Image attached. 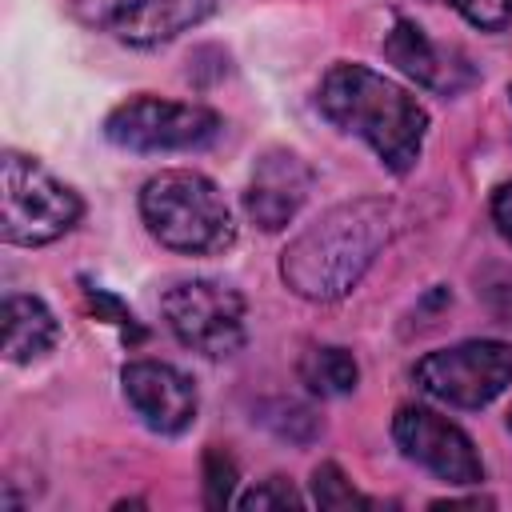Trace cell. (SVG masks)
Wrapping results in <instances>:
<instances>
[{"mask_svg":"<svg viewBox=\"0 0 512 512\" xmlns=\"http://www.w3.org/2000/svg\"><path fill=\"white\" fill-rule=\"evenodd\" d=\"M392 228L396 208L384 196H356L332 204L288 240V248L280 252V276L300 300H344L364 280L380 248L392 240Z\"/></svg>","mask_w":512,"mask_h":512,"instance_id":"cell-1","label":"cell"},{"mask_svg":"<svg viewBox=\"0 0 512 512\" xmlns=\"http://www.w3.org/2000/svg\"><path fill=\"white\" fill-rule=\"evenodd\" d=\"M316 108L340 132L360 136L392 176H408L416 168L428 136V112L392 76L340 60L320 76Z\"/></svg>","mask_w":512,"mask_h":512,"instance_id":"cell-2","label":"cell"},{"mask_svg":"<svg viewBox=\"0 0 512 512\" xmlns=\"http://www.w3.org/2000/svg\"><path fill=\"white\" fill-rule=\"evenodd\" d=\"M148 232L184 256H216L236 244V220L224 192L192 168H164L140 188Z\"/></svg>","mask_w":512,"mask_h":512,"instance_id":"cell-3","label":"cell"},{"mask_svg":"<svg viewBox=\"0 0 512 512\" xmlns=\"http://www.w3.org/2000/svg\"><path fill=\"white\" fill-rule=\"evenodd\" d=\"M0 172H4V216H0L4 244L40 248L64 236L80 220L84 212L80 196L64 180H56L40 160L24 152H4Z\"/></svg>","mask_w":512,"mask_h":512,"instance_id":"cell-4","label":"cell"},{"mask_svg":"<svg viewBox=\"0 0 512 512\" xmlns=\"http://www.w3.org/2000/svg\"><path fill=\"white\" fill-rule=\"evenodd\" d=\"M160 312L172 336L208 360H224L244 348V296L224 280L212 276L172 280L160 292Z\"/></svg>","mask_w":512,"mask_h":512,"instance_id":"cell-5","label":"cell"},{"mask_svg":"<svg viewBox=\"0 0 512 512\" xmlns=\"http://www.w3.org/2000/svg\"><path fill=\"white\" fill-rule=\"evenodd\" d=\"M224 132L220 112L192 100H164V96H128L104 120V136L128 152H196L216 144Z\"/></svg>","mask_w":512,"mask_h":512,"instance_id":"cell-6","label":"cell"},{"mask_svg":"<svg viewBox=\"0 0 512 512\" xmlns=\"http://www.w3.org/2000/svg\"><path fill=\"white\" fill-rule=\"evenodd\" d=\"M416 384L440 404L484 408L512 384V344L504 340H460L436 348L416 364Z\"/></svg>","mask_w":512,"mask_h":512,"instance_id":"cell-7","label":"cell"},{"mask_svg":"<svg viewBox=\"0 0 512 512\" xmlns=\"http://www.w3.org/2000/svg\"><path fill=\"white\" fill-rule=\"evenodd\" d=\"M212 8L216 0H68V12L84 28L132 48L168 44L180 32L204 24Z\"/></svg>","mask_w":512,"mask_h":512,"instance_id":"cell-8","label":"cell"},{"mask_svg":"<svg viewBox=\"0 0 512 512\" xmlns=\"http://www.w3.org/2000/svg\"><path fill=\"white\" fill-rule=\"evenodd\" d=\"M392 440H396V448L412 464H420L424 472H432L444 484L468 488V484H480L484 480V460H480L472 436L460 424H452L448 416H440V412H432L424 404L396 408V416H392Z\"/></svg>","mask_w":512,"mask_h":512,"instance_id":"cell-9","label":"cell"},{"mask_svg":"<svg viewBox=\"0 0 512 512\" xmlns=\"http://www.w3.org/2000/svg\"><path fill=\"white\" fill-rule=\"evenodd\" d=\"M120 388H124L128 408L140 416V424L160 432V436H180L196 420V408H200L196 384L180 368H172L164 360H132V364H124Z\"/></svg>","mask_w":512,"mask_h":512,"instance_id":"cell-10","label":"cell"},{"mask_svg":"<svg viewBox=\"0 0 512 512\" xmlns=\"http://www.w3.org/2000/svg\"><path fill=\"white\" fill-rule=\"evenodd\" d=\"M312 192V168L292 148H268L256 156L248 188H244V212L256 228L280 232L296 220Z\"/></svg>","mask_w":512,"mask_h":512,"instance_id":"cell-11","label":"cell"},{"mask_svg":"<svg viewBox=\"0 0 512 512\" xmlns=\"http://www.w3.org/2000/svg\"><path fill=\"white\" fill-rule=\"evenodd\" d=\"M384 56L420 88L440 92V96H456L460 88H468L476 80V68L468 64L464 52L436 44L416 20H396L384 36Z\"/></svg>","mask_w":512,"mask_h":512,"instance_id":"cell-12","label":"cell"},{"mask_svg":"<svg viewBox=\"0 0 512 512\" xmlns=\"http://www.w3.org/2000/svg\"><path fill=\"white\" fill-rule=\"evenodd\" d=\"M60 340V320L40 296L12 292L4 300V356L12 364H32L44 352H52Z\"/></svg>","mask_w":512,"mask_h":512,"instance_id":"cell-13","label":"cell"},{"mask_svg":"<svg viewBox=\"0 0 512 512\" xmlns=\"http://www.w3.org/2000/svg\"><path fill=\"white\" fill-rule=\"evenodd\" d=\"M300 380L312 396H348L360 384V364L340 344H320L300 356Z\"/></svg>","mask_w":512,"mask_h":512,"instance_id":"cell-14","label":"cell"},{"mask_svg":"<svg viewBox=\"0 0 512 512\" xmlns=\"http://www.w3.org/2000/svg\"><path fill=\"white\" fill-rule=\"evenodd\" d=\"M312 504L328 508V512H352V508H372V500L364 492L352 488V480L340 472V464L324 460L312 468Z\"/></svg>","mask_w":512,"mask_h":512,"instance_id":"cell-15","label":"cell"},{"mask_svg":"<svg viewBox=\"0 0 512 512\" xmlns=\"http://www.w3.org/2000/svg\"><path fill=\"white\" fill-rule=\"evenodd\" d=\"M268 432H276L280 440H292V444H308L320 436V420L312 416V408L296 404V400H268L256 416Z\"/></svg>","mask_w":512,"mask_h":512,"instance_id":"cell-16","label":"cell"},{"mask_svg":"<svg viewBox=\"0 0 512 512\" xmlns=\"http://www.w3.org/2000/svg\"><path fill=\"white\" fill-rule=\"evenodd\" d=\"M80 288H84V300H88V308L96 312V320H108V324H116L124 340L140 344V340L148 336V332H144V324L132 316V308H128L120 296H112L108 288H100V284H92V280H80Z\"/></svg>","mask_w":512,"mask_h":512,"instance_id":"cell-17","label":"cell"},{"mask_svg":"<svg viewBox=\"0 0 512 512\" xmlns=\"http://www.w3.org/2000/svg\"><path fill=\"white\" fill-rule=\"evenodd\" d=\"M232 488H236V460L220 448H208L204 452V500H208V508H224L232 500Z\"/></svg>","mask_w":512,"mask_h":512,"instance_id":"cell-18","label":"cell"},{"mask_svg":"<svg viewBox=\"0 0 512 512\" xmlns=\"http://www.w3.org/2000/svg\"><path fill=\"white\" fill-rule=\"evenodd\" d=\"M436 4L456 8L480 32H504L512 24V0H436Z\"/></svg>","mask_w":512,"mask_h":512,"instance_id":"cell-19","label":"cell"},{"mask_svg":"<svg viewBox=\"0 0 512 512\" xmlns=\"http://www.w3.org/2000/svg\"><path fill=\"white\" fill-rule=\"evenodd\" d=\"M244 512H260V508H300L304 504V496L288 484V480H280V476H268V480H260L256 488H248L240 500H236Z\"/></svg>","mask_w":512,"mask_h":512,"instance_id":"cell-20","label":"cell"},{"mask_svg":"<svg viewBox=\"0 0 512 512\" xmlns=\"http://www.w3.org/2000/svg\"><path fill=\"white\" fill-rule=\"evenodd\" d=\"M480 296L504 324H512V272L508 268H488L480 280Z\"/></svg>","mask_w":512,"mask_h":512,"instance_id":"cell-21","label":"cell"},{"mask_svg":"<svg viewBox=\"0 0 512 512\" xmlns=\"http://www.w3.org/2000/svg\"><path fill=\"white\" fill-rule=\"evenodd\" d=\"M492 220H496L500 236L512 244V180L496 188V196H492Z\"/></svg>","mask_w":512,"mask_h":512,"instance_id":"cell-22","label":"cell"},{"mask_svg":"<svg viewBox=\"0 0 512 512\" xmlns=\"http://www.w3.org/2000/svg\"><path fill=\"white\" fill-rule=\"evenodd\" d=\"M504 424H508V432H512V408H508V420H504Z\"/></svg>","mask_w":512,"mask_h":512,"instance_id":"cell-23","label":"cell"},{"mask_svg":"<svg viewBox=\"0 0 512 512\" xmlns=\"http://www.w3.org/2000/svg\"><path fill=\"white\" fill-rule=\"evenodd\" d=\"M508 96H512V88H508Z\"/></svg>","mask_w":512,"mask_h":512,"instance_id":"cell-24","label":"cell"}]
</instances>
